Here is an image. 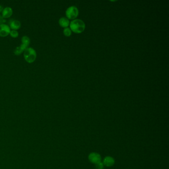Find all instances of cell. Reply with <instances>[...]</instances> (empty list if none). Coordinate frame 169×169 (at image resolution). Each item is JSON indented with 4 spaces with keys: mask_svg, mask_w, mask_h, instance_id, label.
I'll use <instances>...</instances> for the list:
<instances>
[{
    "mask_svg": "<svg viewBox=\"0 0 169 169\" xmlns=\"http://www.w3.org/2000/svg\"><path fill=\"white\" fill-rule=\"evenodd\" d=\"M70 29L72 32L74 33H81L84 31L85 24L82 20L79 19H76L72 20L70 24Z\"/></svg>",
    "mask_w": 169,
    "mask_h": 169,
    "instance_id": "obj_1",
    "label": "cell"
},
{
    "mask_svg": "<svg viewBox=\"0 0 169 169\" xmlns=\"http://www.w3.org/2000/svg\"><path fill=\"white\" fill-rule=\"evenodd\" d=\"M28 47L27 46H26L24 44H21L19 46L17 47L15 50H14V54L15 55L19 56L24 51V50H25L26 48Z\"/></svg>",
    "mask_w": 169,
    "mask_h": 169,
    "instance_id": "obj_10",
    "label": "cell"
},
{
    "mask_svg": "<svg viewBox=\"0 0 169 169\" xmlns=\"http://www.w3.org/2000/svg\"><path fill=\"white\" fill-rule=\"evenodd\" d=\"M72 30L68 27L64 28V30H63L64 34L66 37H70L72 34Z\"/></svg>",
    "mask_w": 169,
    "mask_h": 169,
    "instance_id": "obj_12",
    "label": "cell"
},
{
    "mask_svg": "<svg viewBox=\"0 0 169 169\" xmlns=\"http://www.w3.org/2000/svg\"><path fill=\"white\" fill-rule=\"evenodd\" d=\"M88 159L91 163L95 165L102 162V157L99 153L95 152L90 153L88 155Z\"/></svg>",
    "mask_w": 169,
    "mask_h": 169,
    "instance_id": "obj_4",
    "label": "cell"
},
{
    "mask_svg": "<svg viewBox=\"0 0 169 169\" xmlns=\"http://www.w3.org/2000/svg\"><path fill=\"white\" fill-rule=\"evenodd\" d=\"M2 13V17L3 18H9L13 15V9L9 7H7L4 8Z\"/></svg>",
    "mask_w": 169,
    "mask_h": 169,
    "instance_id": "obj_8",
    "label": "cell"
},
{
    "mask_svg": "<svg viewBox=\"0 0 169 169\" xmlns=\"http://www.w3.org/2000/svg\"><path fill=\"white\" fill-rule=\"evenodd\" d=\"M21 42L22 44H24L26 46L28 47L30 43V39L27 36H23L21 38Z\"/></svg>",
    "mask_w": 169,
    "mask_h": 169,
    "instance_id": "obj_11",
    "label": "cell"
},
{
    "mask_svg": "<svg viewBox=\"0 0 169 169\" xmlns=\"http://www.w3.org/2000/svg\"><path fill=\"white\" fill-rule=\"evenodd\" d=\"M103 165L107 167H111L115 165V160L113 157L107 156L103 159L102 161Z\"/></svg>",
    "mask_w": 169,
    "mask_h": 169,
    "instance_id": "obj_6",
    "label": "cell"
},
{
    "mask_svg": "<svg viewBox=\"0 0 169 169\" xmlns=\"http://www.w3.org/2000/svg\"><path fill=\"white\" fill-rule=\"evenodd\" d=\"M3 17H2V15L0 14V22H1V20H3Z\"/></svg>",
    "mask_w": 169,
    "mask_h": 169,
    "instance_id": "obj_16",
    "label": "cell"
},
{
    "mask_svg": "<svg viewBox=\"0 0 169 169\" xmlns=\"http://www.w3.org/2000/svg\"><path fill=\"white\" fill-rule=\"evenodd\" d=\"M9 26L10 28L12 29V30H17L19 29L21 27V23L19 20L11 19L9 20Z\"/></svg>",
    "mask_w": 169,
    "mask_h": 169,
    "instance_id": "obj_7",
    "label": "cell"
},
{
    "mask_svg": "<svg viewBox=\"0 0 169 169\" xmlns=\"http://www.w3.org/2000/svg\"><path fill=\"white\" fill-rule=\"evenodd\" d=\"M79 14V11L75 6H71L68 7L66 11V15L68 19L74 20L77 17Z\"/></svg>",
    "mask_w": 169,
    "mask_h": 169,
    "instance_id": "obj_3",
    "label": "cell"
},
{
    "mask_svg": "<svg viewBox=\"0 0 169 169\" xmlns=\"http://www.w3.org/2000/svg\"><path fill=\"white\" fill-rule=\"evenodd\" d=\"M104 166L102 162L95 165V169H104Z\"/></svg>",
    "mask_w": 169,
    "mask_h": 169,
    "instance_id": "obj_14",
    "label": "cell"
},
{
    "mask_svg": "<svg viewBox=\"0 0 169 169\" xmlns=\"http://www.w3.org/2000/svg\"><path fill=\"white\" fill-rule=\"evenodd\" d=\"M11 28L7 24H0V36L1 37H6L11 32Z\"/></svg>",
    "mask_w": 169,
    "mask_h": 169,
    "instance_id": "obj_5",
    "label": "cell"
},
{
    "mask_svg": "<svg viewBox=\"0 0 169 169\" xmlns=\"http://www.w3.org/2000/svg\"><path fill=\"white\" fill-rule=\"evenodd\" d=\"M9 34L11 36V37L13 38H17L19 36V33L17 30H11L9 33Z\"/></svg>",
    "mask_w": 169,
    "mask_h": 169,
    "instance_id": "obj_13",
    "label": "cell"
},
{
    "mask_svg": "<svg viewBox=\"0 0 169 169\" xmlns=\"http://www.w3.org/2000/svg\"><path fill=\"white\" fill-rule=\"evenodd\" d=\"M3 9H4V8H3V7H2V6H1V5H0V12H2V11H3Z\"/></svg>",
    "mask_w": 169,
    "mask_h": 169,
    "instance_id": "obj_15",
    "label": "cell"
},
{
    "mask_svg": "<svg viewBox=\"0 0 169 169\" xmlns=\"http://www.w3.org/2000/svg\"><path fill=\"white\" fill-rule=\"evenodd\" d=\"M59 25L62 27H68V26L70 25V20L66 17H62L59 19Z\"/></svg>",
    "mask_w": 169,
    "mask_h": 169,
    "instance_id": "obj_9",
    "label": "cell"
},
{
    "mask_svg": "<svg viewBox=\"0 0 169 169\" xmlns=\"http://www.w3.org/2000/svg\"><path fill=\"white\" fill-rule=\"evenodd\" d=\"M24 58L27 63H32L37 58V53L34 49L32 47H27L24 50L23 54Z\"/></svg>",
    "mask_w": 169,
    "mask_h": 169,
    "instance_id": "obj_2",
    "label": "cell"
}]
</instances>
